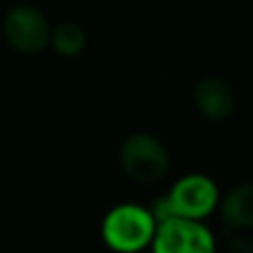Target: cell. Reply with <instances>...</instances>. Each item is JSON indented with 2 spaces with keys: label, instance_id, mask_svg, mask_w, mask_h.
Segmentation results:
<instances>
[{
  "label": "cell",
  "instance_id": "1",
  "mask_svg": "<svg viewBox=\"0 0 253 253\" xmlns=\"http://www.w3.org/2000/svg\"><path fill=\"white\" fill-rule=\"evenodd\" d=\"M156 222L149 211L138 205H120L102 220V240L118 253H135L151 242Z\"/></svg>",
  "mask_w": 253,
  "mask_h": 253
},
{
  "label": "cell",
  "instance_id": "9",
  "mask_svg": "<svg viewBox=\"0 0 253 253\" xmlns=\"http://www.w3.org/2000/svg\"><path fill=\"white\" fill-rule=\"evenodd\" d=\"M229 253H253V242L247 236H238L229 242Z\"/></svg>",
  "mask_w": 253,
  "mask_h": 253
},
{
  "label": "cell",
  "instance_id": "2",
  "mask_svg": "<svg viewBox=\"0 0 253 253\" xmlns=\"http://www.w3.org/2000/svg\"><path fill=\"white\" fill-rule=\"evenodd\" d=\"M120 165L129 180L138 184H156L169 171V153L156 135L133 133L120 147Z\"/></svg>",
  "mask_w": 253,
  "mask_h": 253
},
{
  "label": "cell",
  "instance_id": "7",
  "mask_svg": "<svg viewBox=\"0 0 253 253\" xmlns=\"http://www.w3.org/2000/svg\"><path fill=\"white\" fill-rule=\"evenodd\" d=\"M220 213H222V220L227 227L240 229V231L251 229L253 227V187L251 184L245 182L233 187L227 193V198L222 200Z\"/></svg>",
  "mask_w": 253,
  "mask_h": 253
},
{
  "label": "cell",
  "instance_id": "8",
  "mask_svg": "<svg viewBox=\"0 0 253 253\" xmlns=\"http://www.w3.org/2000/svg\"><path fill=\"white\" fill-rule=\"evenodd\" d=\"M51 49L62 58H76L87 49V31L76 22H60L49 36Z\"/></svg>",
  "mask_w": 253,
  "mask_h": 253
},
{
  "label": "cell",
  "instance_id": "4",
  "mask_svg": "<svg viewBox=\"0 0 253 253\" xmlns=\"http://www.w3.org/2000/svg\"><path fill=\"white\" fill-rule=\"evenodd\" d=\"M167 202H169L173 218L198 222L200 218L209 215L215 209V205H218V187L207 175L200 173L184 175L173 184V189L167 196Z\"/></svg>",
  "mask_w": 253,
  "mask_h": 253
},
{
  "label": "cell",
  "instance_id": "3",
  "mask_svg": "<svg viewBox=\"0 0 253 253\" xmlns=\"http://www.w3.org/2000/svg\"><path fill=\"white\" fill-rule=\"evenodd\" d=\"M2 36L20 53H40L49 47L51 27L44 13L29 4H18L4 13Z\"/></svg>",
  "mask_w": 253,
  "mask_h": 253
},
{
  "label": "cell",
  "instance_id": "5",
  "mask_svg": "<svg viewBox=\"0 0 253 253\" xmlns=\"http://www.w3.org/2000/svg\"><path fill=\"white\" fill-rule=\"evenodd\" d=\"M153 253H213L215 242L207 227L193 220L171 218L153 231Z\"/></svg>",
  "mask_w": 253,
  "mask_h": 253
},
{
  "label": "cell",
  "instance_id": "6",
  "mask_svg": "<svg viewBox=\"0 0 253 253\" xmlns=\"http://www.w3.org/2000/svg\"><path fill=\"white\" fill-rule=\"evenodd\" d=\"M193 105L211 123H222L233 114L236 96L231 87L218 76H207L193 87Z\"/></svg>",
  "mask_w": 253,
  "mask_h": 253
}]
</instances>
